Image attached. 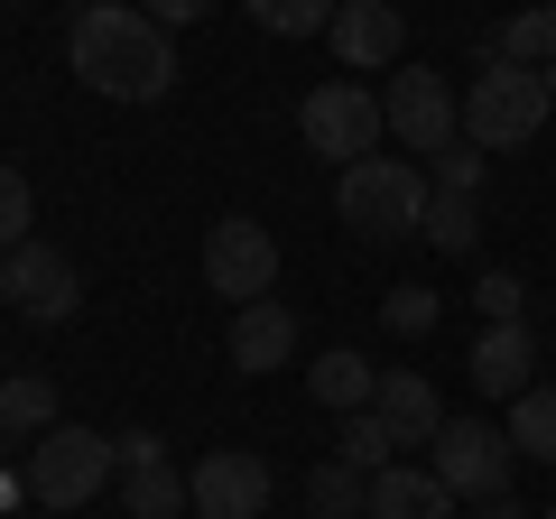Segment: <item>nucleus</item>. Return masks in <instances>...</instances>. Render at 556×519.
I'll use <instances>...</instances> for the list:
<instances>
[{
  "label": "nucleus",
  "instance_id": "nucleus-27",
  "mask_svg": "<svg viewBox=\"0 0 556 519\" xmlns=\"http://www.w3.org/2000/svg\"><path fill=\"white\" fill-rule=\"evenodd\" d=\"M473 306H482L492 325H519V306H529V288H519L510 269H482V279H473Z\"/></svg>",
  "mask_w": 556,
  "mask_h": 519
},
{
  "label": "nucleus",
  "instance_id": "nucleus-3",
  "mask_svg": "<svg viewBox=\"0 0 556 519\" xmlns=\"http://www.w3.org/2000/svg\"><path fill=\"white\" fill-rule=\"evenodd\" d=\"M427 204H437L427 167L390 159V149H371L362 167H343V177H334V214L353 223L362 241H417V232H427Z\"/></svg>",
  "mask_w": 556,
  "mask_h": 519
},
{
  "label": "nucleus",
  "instance_id": "nucleus-23",
  "mask_svg": "<svg viewBox=\"0 0 556 519\" xmlns=\"http://www.w3.org/2000/svg\"><path fill=\"white\" fill-rule=\"evenodd\" d=\"M269 38H316V28H334V10L343 0H241Z\"/></svg>",
  "mask_w": 556,
  "mask_h": 519
},
{
  "label": "nucleus",
  "instance_id": "nucleus-14",
  "mask_svg": "<svg viewBox=\"0 0 556 519\" xmlns=\"http://www.w3.org/2000/svg\"><path fill=\"white\" fill-rule=\"evenodd\" d=\"M362 519H455V492H445L427 464H380Z\"/></svg>",
  "mask_w": 556,
  "mask_h": 519
},
{
  "label": "nucleus",
  "instance_id": "nucleus-11",
  "mask_svg": "<svg viewBox=\"0 0 556 519\" xmlns=\"http://www.w3.org/2000/svg\"><path fill=\"white\" fill-rule=\"evenodd\" d=\"M325 47H334L353 75H380V65L408 56V20H399V0H343L334 28H325Z\"/></svg>",
  "mask_w": 556,
  "mask_h": 519
},
{
  "label": "nucleus",
  "instance_id": "nucleus-2",
  "mask_svg": "<svg viewBox=\"0 0 556 519\" xmlns=\"http://www.w3.org/2000/svg\"><path fill=\"white\" fill-rule=\"evenodd\" d=\"M547 121H556L547 75H538V65H510L482 38V65H473V84H464V140L473 149H529Z\"/></svg>",
  "mask_w": 556,
  "mask_h": 519
},
{
  "label": "nucleus",
  "instance_id": "nucleus-25",
  "mask_svg": "<svg viewBox=\"0 0 556 519\" xmlns=\"http://www.w3.org/2000/svg\"><path fill=\"white\" fill-rule=\"evenodd\" d=\"M417 241H437V251H473V241H482V214H473V195H437V204H427V232H417Z\"/></svg>",
  "mask_w": 556,
  "mask_h": 519
},
{
  "label": "nucleus",
  "instance_id": "nucleus-32",
  "mask_svg": "<svg viewBox=\"0 0 556 519\" xmlns=\"http://www.w3.org/2000/svg\"><path fill=\"white\" fill-rule=\"evenodd\" d=\"M547 102H556V65H547Z\"/></svg>",
  "mask_w": 556,
  "mask_h": 519
},
{
  "label": "nucleus",
  "instance_id": "nucleus-6",
  "mask_svg": "<svg viewBox=\"0 0 556 519\" xmlns=\"http://www.w3.org/2000/svg\"><path fill=\"white\" fill-rule=\"evenodd\" d=\"M427 473H437L455 501H501V492H510V473H519V445H510V427L445 418L437 445H427Z\"/></svg>",
  "mask_w": 556,
  "mask_h": 519
},
{
  "label": "nucleus",
  "instance_id": "nucleus-7",
  "mask_svg": "<svg viewBox=\"0 0 556 519\" xmlns=\"http://www.w3.org/2000/svg\"><path fill=\"white\" fill-rule=\"evenodd\" d=\"M380 121H390V140L417 149V159H437V149L464 140V102L437 65H390V93H380Z\"/></svg>",
  "mask_w": 556,
  "mask_h": 519
},
{
  "label": "nucleus",
  "instance_id": "nucleus-33",
  "mask_svg": "<svg viewBox=\"0 0 556 519\" xmlns=\"http://www.w3.org/2000/svg\"><path fill=\"white\" fill-rule=\"evenodd\" d=\"M538 519H556V501H547V510H538Z\"/></svg>",
  "mask_w": 556,
  "mask_h": 519
},
{
  "label": "nucleus",
  "instance_id": "nucleus-19",
  "mask_svg": "<svg viewBox=\"0 0 556 519\" xmlns=\"http://www.w3.org/2000/svg\"><path fill=\"white\" fill-rule=\"evenodd\" d=\"M362 501H371V473H362V464L325 455L316 473H306V510L316 519H362Z\"/></svg>",
  "mask_w": 556,
  "mask_h": 519
},
{
  "label": "nucleus",
  "instance_id": "nucleus-15",
  "mask_svg": "<svg viewBox=\"0 0 556 519\" xmlns=\"http://www.w3.org/2000/svg\"><path fill=\"white\" fill-rule=\"evenodd\" d=\"M371 408L390 418L399 445H437V427H445V400H437V380H427V371H380Z\"/></svg>",
  "mask_w": 556,
  "mask_h": 519
},
{
  "label": "nucleus",
  "instance_id": "nucleus-8",
  "mask_svg": "<svg viewBox=\"0 0 556 519\" xmlns=\"http://www.w3.org/2000/svg\"><path fill=\"white\" fill-rule=\"evenodd\" d=\"M204 288L232 298V306H260V298H269V288H278V241H269V223L223 214L214 232H204Z\"/></svg>",
  "mask_w": 556,
  "mask_h": 519
},
{
  "label": "nucleus",
  "instance_id": "nucleus-22",
  "mask_svg": "<svg viewBox=\"0 0 556 519\" xmlns=\"http://www.w3.org/2000/svg\"><path fill=\"white\" fill-rule=\"evenodd\" d=\"M334 455L362 464V473H380V464H399V436H390V418H380V408H353V418H343V436H334Z\"/></svg>",
  "mask_w": 556,
  "mask_h": 519
},
{
  "label": "nucleus",
  "instance_id": "nucleus-21",
  "mask_svg": "<svg viewBox=\"0 0 556 519\" xmlns=\"http://www.w3.org/2000/svg\"><path fill=\"white\" fill-rule=\"evenodd\" d=\"M510 445H519V455H538V464H556V380H547V390L529 380V390L510 400Z\"/></svg>",
  "mask_w": 556,
  "mask_h": 519
},
{
  "label": "nucleus",
  "instance_id": "nucleus-17",
  "mask_svg": "<svg viewBox=\"0 0 556 519\" xmlns=\"http://www.w3.org/2000/svg\"><path fill=\"white\" fill-rule=\"evenodd\" d=\"M121 510L130 519H177V510H195V492H186L177 464H130L121 473Z\"/></svg>",
  "mask_w": 556,
  "mask_h": 519
},
{
  "label": "nucleus",
  "instance_id": "nucleus-30",
  "mask_svg": "<svg viewBox=\"0 0 556 519\" xmlns=\"http://www.w3.org/2000/svg\"><path fill=\"white\" fill-rule=\"evenodd\" d=\"M139 10H149V20H159V28H195L204 10H214V0H139Z\"/></svg>",
  "mask_w": 556,
  "mask_h": 519
},
{
  "label": "nucleus",
  "instance_id": "nucleus-26",
  "mask_svg": "<svg viewBox=\"0 0 556 519\" xmlns=\"http://www.w3.org/2000/svg\"><path fill=\"white\" fill-rule=\"evenodd\" d=\"M28 223H38V195H28V177H20V167L0 159V251H20V241H38Z\"/></svg>",
  "mask_w": 556,
  "mask_h": 519
},
{
  "label": "nucleus",
  "instance_id": "nucleus-29",
  "mask_svg": "<svg viewBox=\"0 0 556 519\" xmlns=\"http://www.w3.org/2000/svg\"><path fill=\"white\" fill-rule=\"evenodd\" d=\"M112 455H121V473H130V464H167V436H159V427H121Z\"/></svg>",
  "mask_w": 556,
  "mask_h": 519
},
{
  "label": "nucleus",
  "instance_id": "nucleus-10",
  "mask_svg": "<svg viewBox=\"0 0 556 519\" xmlns=\"http://www.w3.org/2000/svg\"><path fill=\"white\" fill-rule=\"evenodd\" d=\"M186 492H195V519H260L278 492V473L251 455V445H214V455L186 473Z\"/></svg>",
  "mask_w": 556,
  "mask_h": 519
},
{
  "label": "nucleus",
  "instance_id": "nucleus-18",
  "mask_svg": "<svg viewBox=\"0 0 556 519\" xmlns=\"http://www.w3.org/2000/svg\"><path fill=\"white\" fill-rule=\"evenodd\" d=\"M306 390H316L325 408H343V418H353V408H371L380 371H371L362 353H316V371H306Z\"/></svg>",
  "mask_w": 556,
  "mask_h": 519
},
{
  "label": "nucleus",
  "instance_id": "nucleus-24",
  "mask_svg": "<svg viewBox=\"0 0 556 519\" xmlns=\"http://www.w3.org/2000/svg\"><path fill=\"white\" fill-rule=\"evenodd\" d=\"M482 177H492V149H473V140H455V149L427 159V186H437V195H482Z\"/></svg>",
  "mask_w": 556,
  "mask_h": 519
},
{
  "label": "nucleus",
  "instance_id": "nucleus-16",
  "mask_svg": "<svg viewBox=\"0 0 556 519\" xmlns=\"http://www.w3.org/2000/svg\"><path fill=\"white\" fill-rule=\"evenodd\" d=\"M47 427H65L56 418V380H47V371H10V380H0V436H28V445H38Z\"/></svg>",
  "mask_w": 556,
  "mask_h": 519
},
{
  "label": "nucleus",
  "instance_id": "nucleus-1",
  "mask_svg": "<svg viewBox=\"0 0 556 519\" xmlns=\"http://www.w3.org/2000/svg\"><path fill=\"white\" fill-rule=\"evenodd\" d=\"M65 56L102 102H167L177 84V28H159L139 0H84L65 28Z\"/></svg>",
  "mask_w": 556,
  "mask_h": 519
},
{
  "label": "nucleus",
  "instance_id": "nucleus-13",
  "mask_svg": "<svg viewBox=\"0 0 556 519\" xmlns=\"http://www.w3.org/2000/svg\"><path fill=\"white\" fill-rule=\"evenodd\" d=\"M464 371H473L482 400H519L529 371H538V334H529V325H482V343L464 353Z\"/></svg>",
  "mask_w": 556,
  "mask_h": 519
},
{
  "label": "nucleus",
  "instance_id": "nucleus-12",
  "mask_svg": "<svg viewBox=\"0 0 556 519\" xmlns=\"http://www.w3.org/2000/svg\"><path fill=\"white\" fill-rule=\"evenodd\" d=\"M223 353H232V371H241V380H260V371H288V362H298V316H288L278 298L232 306V334H223Z\"/></svg>",
  "mask_w": 556,
  "mask_h": 519
},
{
  "label": "nucleus",
  "instance_id": "nucleus-5",
  "mask_svg": "<svg viewBox=\"0 0 556 519\" xmlns=\"http://www.w3.org/2000/svg\"><path fill=\"white\" fill-rule=\"evenodd\" d=\"M298 130H306V149H316L325 167H362L380 140H390V121H380V93L371 84H316V93L298 102Z\"/></svg>",
  "mask_w": 556,
  "mask_h": 519
},
{
  "label": "nucleus",
  "instance_id": "nucleus-9",
  "mask_svg": "<svg viewBox=\"0 0 556 519\" xmlns=\"http://www.w3.org/2000/svg\"><path fill=\"white\" fill-rule=\"evenodd\" d=\"M75 298H84V279H75V260H65L56 241H20V251H0V306H10V316L65 325V316H75Z\"/></svg>",
  "mask_w": 556,
  "mask_h": 519
},
{
  "label": "nucleus",
  "instance_id": "nucleus-34",
  "mask_svg": "<svg viewBox=\"0 0 556 519\" xmlns=\"http://www.w3.org/2000/svg\"><path fill=\"white\" fill-rule=\"evenodd\" d=\"M547 10H556V0H547Z\"/></svg>",
  "mask_w": 556,
  "mask_h": 519
},
{
  "label": "nucleus",
  "instance_id": "nucleus-4",
  "mask_svg": "<svg viewBox=\"0 0 556 519\" xmlns=\"http://www.w3.org/2000/svg\"><path fill=\"white\" fill-rule=\"evenodd\" d=\"M112 482H121V455L93 427H47V436L28 445V501H47V510H84V501H102Z\"/></svg>",
  "mask_w": 556,
  "mask_h": 519
},
{
  "label": "nucleus",
  "instance_id": "nucleus-28",
  "mask_svg": "<svg viewBox=\"0 0 556 519\" xmlns=\"http://www.w3.org/2000/svg\"><path fill=\"white\" fill-rule=\"evenodd\" d=\"M437 325V288H390V334H427Z\"/></svg>",
  "mask_w": 556,
  "mask_h": 519
},
{
  "label": "nucleus",
  "instance_id": "nucleus-20",
  "mask_svg": "<svg viewBox=\"0 0 556 519\" xmlns=\"http://www.w3.org/2000/svg\"><path fill=\"white\" fill-rule=\"evenodd\" d=\"M492 47H501L510 65H538V75H547V65H556V10H547V0H529L519 20H501Z\"/></svg>",
  "mask_w": 556,
  "mask_h": 519
},
{
  "label": "nucleus",
  "instance_id": "nucleus-31",
  "mask_svg": "<svg viewBox=\"0 0 556 519\" xmlns=\"http://www.w3.org/2000/svg\"><path fill=\"white\" fill-rule=\"evenodd\" d=\"M482 519H538V510H519V501L501 492V501H482Z\"/></svg>",
  "mask_w": 556,
  "mask_h": 519
}]
</instances>
